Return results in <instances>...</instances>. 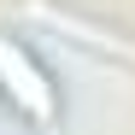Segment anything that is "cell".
Wrapping results in <instances>:
<instances>
[{
  "label": "cell",
  "instance_id": "cell-2",
  "mask_svg": "<svg viewBox=\"0 0 135 135\" xmlns=\"http://www.w3.org/2000/svg\"><path fill=\"white\" fill-rule=\"evenodd\" d=\"M35 18H41V24H53L59 35H76L82 47H94V53H118V59H129V65H135V41L112 35V30H100V24H82V18H71V12H53V6H35Z\"/></svg>",
  "mask_w": 135,
  "mask_h": 135
},
{
  "label": "cell",
  "instance_id": "cell-1",
  "mask_svg": "<svg viewBox=\"0 0 135 135\" xmlns=\"http://www.w3.org/2000/svg\"><path fill=\"white\" fill-rule=\"evenodd\" d=\"M0 88L12 94V106H24L35 123H53V88H47V76L30 65V53L18 47V41H0Z\"/></svg>",
  "mask_w": 135,
  "mask_h": 135
}]
</instances>
